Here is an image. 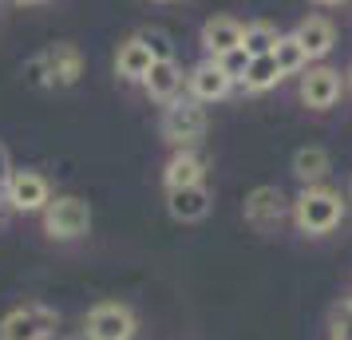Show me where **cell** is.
<instances>
[{
    "mask_svg": "<svg viewBox=\"0 0 352 340\" xmlns=\"http://www.w3.org/2000/svg\"><path fill=\"white\" fill-rule=\"evenodd\" d=\"M344 218V198L333 186H305L301 194L293 198V226L301 229L305 238H324L333 234Z\"/></svg>",
    "mask_w": 352,
    "mask_h": 340,
    "instance_id": "1",
    "label": "cell"
},
{
    "mask_svg": "<svg viewBox=\"0 0 352 340\" xmlns=\"http://www.w3.org/2000/svg\"><path fill=\"white\" fill-rule=\"evenodd\" d=\"M24 76L36 87H72L83 76V56L76 44H48L24 64Z\"/></svg>",
    "mask_w": 352,
    "mask_h": 340,
    "instance_id": "2",
    "label": "cell"
},
{
    "mask_svg": "<svg viewBox=\"0 0 352 340\" xmlns=\"http://www.w3.org/2000/svg\"><path fill=\"white\" fill-rule=\"evenodd\" d=\"M139 317L123 301H99L83 317V340H135Z\"/></svg>",
    "mask_w": 352,
    "mask_h": 340,
    "instance_id": "3",
    "label": "cell"
},
{
    "mask_svg": "<svg viewBox=\"0 0 352 340\" xmlns=\"http://www.w3.org/2000/svg\"><path fill=\"white\" fill-rule=\"evenodd\" d=\"M91 229V206L76 194H56L44 206V234L52 242H76Z\"/></svg>",
    "mask_w": 352,
    "mask_h": 340,
    "instance_id": "4",
    "label": "cell"
},
{
    "mask_svg": "<svg viewBox=\"0 0 352 340\" xmlns=\"http://www.w3.org/2000/svg\"><path fill=\"white\" fill-rule=\"evenodd\" d=\"M210 119H206V107L198 103V99H178L170 103L166 111H162V139L170 146H198L202 143V135H206Z\"/></svg>",
    "mask_w": 352,
    "mask_h": 340,
    "instance_id": "5",
    "label": "cell"
},
{
    "mask_svg": "<svg viewBox=\"0 0 352 340\" xmlns=\"http://www.w3.org/2000/svg\"><path fill=\"white\" fill-rule=\"evenodd\" d=\"M56 324H60L56 308L28 301V305H16L12 313L0 317V340H52Z\"/></svg>",
    "mask_w": 352,
    "mask_h": 340,
    "instance_id": "6",
    "label": "cell"
},
{
    "mask_svg": "<svg viewBox=\"0 0 352 340\" xmlns=\"http://www.w3.org/2000/svg\"><path fill=\"white\" fill-rule=\"evenodd\" d=\"M241 214H245V222L254 229H277L285 218H293V202H289L277 186H254L250 194H245V206H241Z\"/></svg>",
    "mask_w": 352,
    "mask_h": 340,
    "instance_id": "7",
    "label": "cell"
},
{
    "mask_svg": "<svg viewBox=\"0 0 352 340\" xmlns=\"http://www.w3.org/2000/svg\"><path fill=\"white\" fill-rule=\"evenodd\" d=\"M4 202L20 214H44L52 202V186L40 170H12V179L4 182Z\"/></svg>",
    "mask_w": 352,
    "mask_h": 340,
    "instance_id": "8",
    "label": "cell"
},
{
    "mask_svg": "<svg viewBox=\"0 0 352 340\" xmlns=\"http://www.w3.org/2000/svg\"><path fill=\"white\" fill-rule=\"evenodd\" d=\"M340 71L329 64H317V67H305L301 71V103L309 111H329L336 99H340Z\"/></svg>",
    "mask_w": 352,
    "mask_h": 340,
    "instance_id": "9",
    "label": "cell"
},
{
    "mask_svg": "<svg viewBox=\"0 0 352 340\" xmlns=\"http://www.w3.org/2000/svg\"><path fill=\"white\" fill-rule=\"evenodd\" d=\"M166 210L175 222H202L210 218L214 210V190H210L206 182H194V186H175V190H166Z\"/></svg>",
    "mask_w": 352,
    "mask_h": 340,
    "instance_id": "10",
    "label": "cell"
},
{
    "mask_svg": "<svg viewBox=\"0 0 352 340\" xmlns=\"http://www.w3.org/2000/svg\"><path fill=\"white\" fill-rule=\"evenodd\" d=\"M186 87H190V99H198V103L206 107V103H218V99L230 95V91H234V80L222 71L218 60H202V64L186 76Z\"/></svg>",
    "mask_w": 352,
    "mask_h": 340,
    "instance_id": "11",
    "label": "cell"
},
{
    "mask_svg": "<svg viewBox=\"0 0 352 340\" xmlns=\"http://www.w3.org/2000/svg\"><path fill=\"white\" fill-rule=\"evenodd\" d=\"M182 87H186V76H182L178 60H155V67L146 71V80H143V91L155 103H162V107L178 103L182 99Z\"/></svg>",
    "mask_w": 352,
    "mask_h": 340,
    "instance_id": "12",
    "label": "cell"
},
{
    "mask_svg": "<svg viewBox=\"0 0 352 340\" xmlns=\"http://www.w3.org/2000/svg\"><path fill=\"white\" fill-rule=\"evenodd\" d=\"M151 67H155V52H151V44H146L143 36H131V40L119 44V52H115V76L119 80L143 83Z\"/></svg>",
    "mask_w": 352,
    "mask_h": 340,
    "instance_id": "13",
    "label": "cell"
},
{
    "mask_svg": "<svg viewBox=\"0 0 352 340\" xmlns=\"http://www.w3.org/2000/svg\"><path fill=\"white\" fill-rule=\"evenodd\" d=\"M241 36H245V24L234 16H210L206 24H202V48H206L210 60H218V56H226V52L241 48Z\"/></svg>",
    "mask_w": 352,
    "mask_h": 340,
    "instance_id": "14",
    "label": "cell"
},
{
    "mask_svg": "<svg viewBox=\"0 0 352 340\" xmlns=\"http://www.w3.org/2000/svg\"><path fill=\"white\" fill-rule=\"evenodd\" d=\"M162 182H166V190H175V186H194V182H206V155H198L194 146H182L175 150L166 166H162Z\"/></svg>",
    "mask_w": 352,
    "mask_h": 340,
    "instance_id": "15",
    "label": "cell"
},
{
    "mask_svg": "<svg viewBox=\"0 0 352 340\" xmlns=\"http://www.w3.org/2000/svg\"><path fill=\"white\" fill-rule=\"evenodd\" d=\"M293 36H297V44L309 52V60H324V56L336 48V28H333V20H324V16H305L301 24L293 28Z\"/></svg>",
    "mask_w": 352,
    "mask_h": 340,
    "instance_id": "16",
    "label": "cell"
},
{
    "mask_svg": "<svg viewBox=\"0 0 352 340\" xmlns=\"http://www.w3.org/2000/svg\"><path fill=\"white\" fill-rule=\"evenodd\" d=\"M329 170H333V159L324 146H301L293 155V174L301 179V186H320L329 179Z\"/></svg>",
    "mask_w": 352,
    "mask_h": 340,
    "instance_id": "17",
    "label": "cell"
},
{
    "mask_svg": "<svg viewBox=\"0 0 352 340\" xmlns=\"http://www.w3.org/2000/svg\"><path fill=\"white\" fill-rule=\"evenodd\" d=\"M285 80L281 76V67H277V60L270 56H250V67H245V80H241V87L245 91H270V87H277V83Z\"/></svg>",
    "mask_w": 352,
    "mask_h": 340,
    "instance_id": "18",
    "label": "cell"
},
{
    "mask_svg": "<svg viewBox=\"0 0 352 340\" xmlns=\"http://www.w3.org/2000/svg\"><path fill=\"white\" fill-rule=\"evenodd\" d=\"M273 60H277V67H281V76H301L305 67H309V52L297 44V36L289 32V36H281L277 40V48H273Z\"/></svg>",
    "mask_w": 352,
    "mask_h": 340,
    "instance_id": "19",
    "label": "cell"
},
{
    "mask_svg": "<svg viewBox=\"0 0 352 340\" xmlns=\"http://www.w3.org/2000/svg\"><path fill=\"white\" fill-rule=\"evenodd\" d=\"M277 40H281V32H277L273 24L250 20V24H245V36H241V48L250 52V56H270V52L277 48Z\"/></svg>",
    "mask_w": 352,
    "mask_h": 340,
    "instance_id": "20",
    "label": "cell"
},
{
    "mask_svg": "<svg viewBox=\"0 0 352 340\" xmlns=\"http://www.w3.org/2000/svg\"><path fill=\"white\" fill-rule=\"evenodd\" d=\"M218 64H222V71L234 83H241V80H245V67H250V52L234 48V52H226V56H218Z\"/></svg>",
    "mask_w": 352,
    "mask_h": 340,
    "instance_id": "21",
    "label": "cell"
},
{
    "mask_svg": "<svg viewBox=\"0 0 352 340\" xmlns=\"http://www.w3.org/2000/svg\"><path fill=\"white\" fill-rule=\"evenodd\" d=\"M329 340H352V308L349 301L333 313V324H329Z\"/></svg>",
    "mask_w": 352,
    "mask_h": 340,
    "instance_id": "22",
    "label": "cell"
},
{
    "mask_svg": "<svg viewBox=\"0 0 352 340\" xmlns=\"http://www.w3.org/2000/svg\"><path fill=\"white\" fill-rule=\"evenodd\" d=\"M151 44V52H155V60H175V48H170V40L159 32V28H151V32H139Z\"/></svg>",
    "mask_w": 352,
    "mask_h": 340,
    "instance_id": "23",
    "label": "cell"
},
{
    "mask_svg": "<svg viewBox=\"0 0 352 340\" xmlns=\"http://www.w3.org/2000/svg\"><path fill=\"white\" fill-rule=\"evenodd\" d=\"M12 170H16L12 166V155H8V146L0 143V190H4V182L12 179Z\"/></svg>",
    "mask_w": 352,
    "mask_h": 340,
    "instance_id": "24",
    "label": "cell"
},
{
    "mask_svg": "<svg viewBox=\"0 0 352 340\" xmlns=\"http://www.w3.org/2000/svg\"><path fill=\"white\" fill-rule=\"evenodd\" d=\"M317 4H340V0H317Z\"/></svg>",
    "mask_w": 352,
    "mask_h": 340,
    "instance_id": "25",
    "label": "cell"
},
{
    "mask_svg": "<svg viewBox=\"0 0 352 340\" xmlns=\"http://www.w3.org/2000/svg\"><path fill=\"white\" fill-rule=\"evenodd\" d=\"M16 4H40V0H16Z\"/></svg>",
    "mask_w": 352,
    "mask_h": 340,
    "instance_id": "26",
    "label": "cell"
},
{
    "mask_svg": "<svg viewBox=\"0 0 352 340\" xmlns=\"http://www.w3.org/2000/svg\"><path fill=\"white\" fill-rule=\"evenodd\" d=\"M349 83H352V67H349Z\"/></svg>",
    "mask_w": 352,
    "mask_h": 340,
    "instance_id": "27",
    "label": "cell"
},
{
    "mask_svg": "<svg viewBox=\"0 0 352 340\" xmlns=\"http://www.w3.org/2000/svg\"><path fill=\"white\" fill-rule=\"evenodd\" d=\"M349 308H352V297H349Z\"/></svg>",
    "mask_w": 352,
    "mask_h": 340,
    "instance_id": "28",
    "label": "cell"
},
{
    "mask_svg": "<svg viewBox=\"0 0 352 340\" xmlns=\"http://www.w3.org/2000/svg\"><path fill=\"white\" fill-rule=\"evenodd\" d=\"M0 198H4V190H0Z\"/></svg>",
    "mask_w": 352,
    "mask_h": 340,
    "instance_id": "29",
    "label": "cell"
},
{
    "mask_svg": "<svg viewBox=\"0 0 352 340\" xmlns=\"http://www.w3.org/2000/svg\"><path fill=\"white\" fill-rule=\"evenodd\" d=\"M72 340H80V337H72Z\"/></svg>",
    "mask_w": 352,
    "mask_h": 340,
    "instance_id": "30",
    "label": "cell"
}]
</instances>
